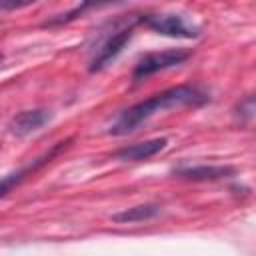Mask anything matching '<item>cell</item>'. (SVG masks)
<instances>
[{
  "label": "cell",
  "instance_id": "1",
  "mask_svg": "<svg viewBox=\"0 0 256 256\" xmlns=\"http://www.w3.org/2000/svg\"><path fill=\"white\" fill-rule=\"evenodd\" d=\"M210 100V96L198 88V86H190V84H180L168 90H162L130 108H126L116 122L110 126V134L112 136H126L130 132H134L140 124H144L148 118H152L154 114L162 112V110H170V108H198L204 106Z\"/></svg>",
  "mask_w": 256,
  "mask_h": 256
},
{
  "label": "cell",
  "instance_id": "2",
  "mask_svg": "<svg viewBox=\"0 0 256 256\" xmlns=\"http://www.w3.org/2000/svg\"><path fill=\"white\" fill-rule=\"evenodd\" d=\"M140 24H144L148 30L168 36V38H184L192 40L200 36V28L190 24L184 16L180 14H170V12H158V14H142L138 18Z\"/></svg>",
  "mask_w": 256,
  "mask_h": 256
},
{
  "label": "cell",
  "instance_id": "3",
  "mask_svg": "<svg viewBox=\"0 0 256 256\" xmlns=\"http://www.w3.org/2000/svg\"><path fill=\"white\" fill-rule=\"evenodd\" d=\"M188 58H190V52L182 50V48H168V50H162V52H148L136 62L132 78L136 82L144 80V78H148V76H152L156 72L174 68V66L182 64V62H186Z\"/></svg>",
  "mask_w": 256,
  "mask_h": 256
},
{
  "label": "cell",
  "instance_id": "4",
  "mask_svg": "<svg viewBox=\"0 0 256 256\" xmlns=\"http://www.w3.org/2000/svg\"><path fill=\"white\" fill-rule=\"evenodd\" d=\"M138 22V18L136 20H130L128 24H124V26H120L116 32H112L110 36H106L104 40H102V44L96 48V52H94V56H92V60H90V72H98V70H102V68H106L120 52H122V48L130 42V38H132V34H134V24Z\"/></svg>",
  "mask_w": 256,
  "mask_h": 256
},
{
  "label": "cell",
  "instance_id": "5",
  "mask_svg": "<svg viewBox=\"0 0 256 256\" xmlns=\"http://www.w3.org/2000/svg\"><path fill=\"white\" fill-rule=\"evenodd\" d=\"M50 122V112L44 108H34V110H22L18 112L10 122H8V130L14 136H28L36 130H40L44 124Z\"/></svg>",
  "mask_w": 256,
  "mask_h": 256
},
{
  "label": "cell",
  "instance_id": "6",
  "mask_svg": "<svg viewBox=\"0 0 256 256\" xmlns=\"http://www.w3.org/2000/svg\"><path fill=\"white\" fill-rule=\"evenodd\" d=\"M176 178L182 180H194V182H206V180H222L234 176L232 166H214V164H200V166H178L172 170Z\"/></svg>",
  "mask_w": 256,
  "mask_h": 256
},
{
  "label": "cell",
  "instance_id": "7",
  "mask_svg": "<svg viewBox=\"0 0 256 256\" xmlns=\"http://www.w3.org/2000/svg\"><path fill=\"white\" fill-rule=\"evenodd\" d=\"M168 140L166 138H152V140H144L138 144H130L124 146L116 152V158L122 162H140V160H148L152 156H156L158 152H162L166 148Z\"/></svg>",
  "mask_w": 256,
  "mask_h": 256
},
{
  "label": "cell",
  "instance_id": "8",
  "mask_svg": "<svg viewBox=\"0 0 256 256\" xmlns=\"http://www.w3.org/2000/svg\"><path fill=\"white\" fill-rule=\"evenodd\" d=\"M160 212V206L158 204H138V206H132V208H126L118 214L112 216L114 222H144V220H150L154 218L156 214Z\"/></svg>",
  "mask_w": 256,
  "mask_h": 256
},
{
  "label": "cell",
  "instance_id": "9",
  "mask_svg": "<svg viewBox=\"0 0 256 256\" xmlns=\"http://www.w3.org/2000/svg\"><path fill=\"white\" fill-rule=\"evenodd\" d=\"M114 2H122V0H82L76 8H72L70 12L58 16V18H52L50 22H46V26H56V24H68L72 20H76L78 16L90 12V10H96V8H102V6H108V4H114Z\"/></svg>",
  "mask_w": 256,
  "mask_h": 256
},
{
  "label": "cell",
  "instance_id": "10",
  "mask_svg": "<svg viewBox=\"0 0 256 256\" xmlns=\"http://www.w3.org/2000/svg\"><path fill=\"white\" fill-rule=\"evenodd\" d=\"M254 116V96H246L238 106H236V118L240 122H250Z\"/></svg>",
  "mask_w": 256,
  "mask_h": 256
},
{
  "label": "cell",
  "instance_id": "11",
  "mask_svg": "<svg viewBox=\"0 0 256 256\" xmlns=\"http://www.w3.org/2000/svg\"><path fill=\"white\" fill-rule=\"evenodd\" d=\"M36 0H0V8L2 10H20V8H26L30 4H34Z\"/></svg>",
  "mask_w": 256,
  "mask_h": 256
},
{
  "label": "cell",
  "instance_id": "12",
  "mask_svg": "<svg viewBox=\"0 0 256 256\" xmlns=\"http://www.w3.org/2000/svg\"><path fill=\"white\" fill-rule=\"evenodd\" d=\"M0 62H2V54H0Z\"/></svg>",
  "mask_w": 256,
  "mask_h": 256
}]
</instances>
